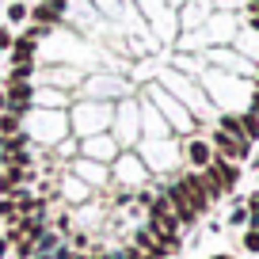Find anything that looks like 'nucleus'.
Here are the masks:
<instances>
[{
	"instance_id": "39448f33",
	"label": "nucleus",
	"mask_w": 259,
	"mask_h": 259,
	"mask_svg": "<svg viewBox=\"0 0 259 259\" xmlns=\"http://www.w3.org/2000/svg\"><path fill=\"white\" fill-rule=\"evenodd\" d=\"M179 187L187 191V198H191V206H194L198 213H206V210H210V194H206L202 176H198V171H187V176L179 179Z\"/></svg>"
},
{
	"instance_id": "1a4fd4ad",
	"label": "nucleus",
	"mask_w": 259,
	"mask_h": 259,
	"mask_svg": "<svg viewBox=\"0 0 259 259\" xmlns=\"http://www.w3.org/2000/svg\"><path fill=\"white\" fill-rule=\"evenodd\" d=\"M8 61L16 65V61H38V42L34 38H27L23 31L12 38V50H8Z\"/></svg>"
},
{
	"instance_id": "bb28decb",
	"label": "nucleus",
	"mask_w": 259,
	"mask_h": 259,
	"mask_svg": "<svg viewBox=\"0 0 259 259\" xmlns=\"http://www.w3.org/2000/svg\"><path fill=\"white\" fill-rule=\"evenodd\" d=\"M221 8H236V0H221Z\"/></svg>"
},
{
	"instance_id": "6e6552de",
	"label": "nucleus",
	"mask_w": 259,
	"mask_h": 259,
	"mask_svg": "<svg viewBox=\"0 0 259 259\" xmlns=\"http://www.w3.org/2000/svg\"><path fill=\"white\" fill-rule=\"evenodd\" d=\"M80 149H84V156H88V160H99V164L114 156V141L107 138V134H92V138H84Z\"/></svg>"
},
{
	"instance_id": "9b49d317",
	"label": "nucleus",
	"mask_w": 259,
	"mask_h": 259,
	"mask_svg": "<svg viewBox=\"0 0 259 259\" xmlns=\"http://www.w3.org/2000/svg\"><path fill=\"white\" fill-rule=\"evenodd\" d=\"M19 171H23V168H0V198H12V194L23 187Z\"/></svg>"
},
{
	"instance_id": "9d476101",
	"label": "nucleus",
	"mask_w": 259,
	"mask_h": 259,
	"mask_svg": "<svg viewBox=\"0 0 259 259\" xmlns=\"http://www.w3.org/2000/svg\"><path fill=\"white\" fill-rule=\"evenodd\" d=\"M187 160H191L194 168L202 171L206 164L213 160V149H210V141H187Z\"/></svg>"
},
{
	"instance_id": "dca6fc26",
	"label": "nucleus",
	"mask_w": 259,
	"mask_h": 259,
	"mask_svg": "<svg viewBox=\"0 0 259 259\" xmlns=\"http://www.w3.org/2000/svg\"><path fill=\"white\" fill-rule=\"evenodd\" d=\"M23 130V118L12 111H0V138H12V134H19Z\"/></svg>"
},
{
	"instance_id": "6ab92c4d",
	"label": "nucleus",
	"mask_w": 259,
	"mask_h": 259,
	"mask_svg": "<svg viewBox=\"0 0 259 259\" xmlns=\"http://www.w3.org/2000/svg\"><path fill=\"white\" fill-rule=\"evenodd\" d=\"M0 221H8V225H16V221H19V210H16L12 198H0Z\"/></svg>"
},
{
	"instance_id": "423d86ee",
	"label": "nucleus",
	"mask_w": 259,
	"mask_h": 259,
	"mask_svg": "<svg viewBox=\"0 0 259 259\" xmlns=\"http://www.w3.org/2000/svg\"><path fill=\"white\" fill-rule=\"evenodd\" d=\"M69 103H73V92H61V88L42 84V88H34V103L31 107H42V111H46V107H57V111H61V107H69Z\"/></svg>"
},
{
	"instance_id": "f03ea898",
	"label": "nucleus",
	"mask_w": 259,
	"mask_h": 259,
	"mask_svg": "<svg viewBox=\"0 0 259 259\" xmlns=\"http://www.w3.org/2000/svg\"><path fill=\"white\" fill-rule=\"evenodd\" d=\"M111 118H114V107L107 103V99H80V103H73V111H69V122H73V130L80 138L103 134V126H111Z\"/></svg>"
},
{
	"instance_id": "4be33fe9",
	"label": "nucleus",
	"mask_w": 259,
	"mask_h": 259,
	"mask_svg": "<svg viewBox=\"0 0 259 259\" xmlns=\"http://www.w3.org/2000/svg\"><path fill=\"white\" fill-rule=\"evenodd\" d=\"M88 183H76V179H69V198H88Z\"/></svg>"
},
{
	"instance_id": "393cba45",
	"label": "nucleus",
	"mask_w": 259,
	"mask_h": 259,
	"mask_svg": "<svg viewBox=\"0 0 259 259\" xmlns=\"http://www.w3.org/2000/svg\"><path fill=\"white\" fill-rule=\"evenodd\" d=\"M251 114H259V88L251 92Z\"/></svg>"
},
{
	"instance_id": "2eb2a0df",
	"label": "nucleus",
	"mask_w": 259,
	"mask_h": 259,
	"mask_svg": "<svg viewBox=\"0 0 259 259\" xmlns=\"http://www.w3.org/2000/svg\"><path fill=\"white\" fill-rule=\"evenodd\" d=\"M27 16H31V4H23V0H12L8 4V27H23Z\"/></svg>"
},
{
	"instance_id": "aec40b11",
	"label": "nucleus",
	"mask_w": 259,
	"mask_h": 259,
	"mask_svg": "<svg viewBox=\"0 0 259 259\" xmlns=\"http://www.w3.org/2000/svg\"><path fill=\"white\" fill-rule=\"evenodd\" d=\"M12 251H16V259H31L34 255V240H27V236H23V240L12 244Z\"/></svg>"
},
{
	"instance_id": "cd10ccee",
	"label": "nucleus",
	"mask_w": 259,
	"mask_h": 259,
	"mask_svg": "<svg viewBox=\"0 0 259 259\" xmlns=\"http://www.w3.org/2000/svg\"><path fill=\"white\" fill-rule=\"evenodd\" d=\"M210 259H233V255H210Z\"/></svg>"
},
{
	"instance_id": "412c9836",
	"label": "nucleus",
	"mask_w": 259,
	"mask_h": 259,
	"mask_svg": "<svg viewBox=\"0 0 259 259\" xmlns=\"http://www.w3.org/2000/svg\"><path fill=\"white\" fill-rule=\"evenodd\" d=\"M12 38H16V31H12L8 23H0V57H4V54L12 50Z\"/></svg>"
},
{
	"instance_id": "a878e982",
	"label": "nucleus",
	"mask_w": 259,
	"mask_h": 259,
	"mask_svg": "<svg viewBox=\"0 0 259 259\" xmlns=\"http://www.w3.org/2000/svg\"><path fill=\"white\" fill-rule=\"evenodd\" d=\"M248 225H251V229H259V213H248Z\"/></svg>"
},
{
	"instance_id": "f257e3e1",
	"label": "nucleus",
	"mask_w": 259,
	"mask_h": 259,
	"mask_svg": "<svg viewBox=\"0 0 259 259\" xmlns=\"http://www.w3.org/2000/svg\"><path fill=\"white\" fill-rule=\"evenodd\" d=\"M23 130H27V138H31V145H61L65 134H69V114L31 107L27 118H23Z\"/></svg>"
},
{
	"instance_id": "f3484780",
	"label": "nucleus",
	"mask_w": 259,
	"mask_h": 259,
	"mask_svg": "<svg viewBox=\"0 0 259 259\" xmlns=\"http://www.w3.org/2000/svg\"><path fill=\"white\" fill-rule=\"evenodd\" d=\"M76 176H84V179H92V183H99L103 179V168H99V160H76Z\"/></svg>"
},
{
	"instance_id": "5701e85b",
	"label": "nucleus",
	"mask_w": 259,
	"mask_h": 259,
	"mask_svg": "<svg viewBox=\"0 0 259 259\" xmlns=\"http://www.w3.org/2000/svg\"><path fill=\"white\" fill-rule=\"evenodd\" d=\"M244 248H248V251H259V229H248V233H244Z\"/></svg>"
},
{
	"instance_id": "7ed1b4c3",
	"label": "nucleus",
	"mask_w": 259,
	"mask_h": 259,
	"mask_svg": "<svg viewBox=\"0 0 259 259\" xmlns=\"http://www.w3.org/2000/svg\"><path fill=\"white\" fill-rule=\"evenodd\" d=\"M210 149H213V156H221V160H233V164H240V160H248V153H251V141L233 138V134H225V130H213Z\"/></svg>"
},
{
	"instance_id": "ddd939ff",
	"label": "nucleus",
	"mask_w": 259,
	"mask_h": 259,
	"mask_svg": "<svg viewBox=\"0 0 259 259\" xmlns=\"http://www.w3.org/2000/svg\"><path fill=\"white\" fill-rule=\"evenodd\" d=\"M34 73H38V61H16L8 69V76H4V84H12V80H34Z\"/></svg>"
},
{
	"instance_id": "0eeeda50",
	"label": "nucleus",
	"mask_w": 259,
	"mask_h": 259,
	"mask_svg": "<svg viewBox=\"0 0 259 259\" xmlns=\"http://www.w3.org/2000/svg\"><path fill=\"white\" fill-rule=\"evenodd\" d=\"M206 168L213 171V179L221 183V191H233V187L240 183V168H236L233 160H221V156H213V160L206 164Z\"/></svg>"
},
{
	"instance_id": "a211bd4d",
	"label": "nucleus",
	"mask_w": 259,
	"mask_h": 259,
	"mask_svg": "<svg viewBox=\"0 0 259 259\" xmlns=\"http://www.w3.org/2000/svg\"><path fill=\"white\" fill-rule=\"evenodd\" d=\"M23 34H27V38H34V42H42V38H54V27H46V23H27L23 27Z\"/></svg>"
},
{
	"instance_id": "b1692460",
	"label": "nucleus",
	"mask_w": 259,
	"mask_h": 259,
	"mask_svg": "<svg viewBox=\"0 0 259 259\" xmlns=\"http://www.w3.org/2000/svg\"><path fill=\"white\" fill-rule=\"evenodd\" d=\"M229 221H233V225H244V221H248V206H236V210L229 213Z\"/></svg>"
},
{
	"instance_id": "4468645a",
	"label": "nucleus",
	"mask_w": 259,
	"mask_h": 259,
	"mask_svg": "<svg viewBox=\"0 0 259 259\" xmlns=\"http://www.w3.org/2000/svg\"><path fill=\"white\" fill-rule=\"evenodd\" d=\"M236 118H240V134H244V141H259V114L244 111V114H236Z\"/></svg>"
},
{
	"instance_id": "20e7f679",
	"label": "nucleus",
	"mask_w": 259,
	"mask_h": 259,
	"mask_svg": "<svg viewBox=\"0 0 259 259\" xmlns=\"http://www.w3.org/2000/svg\"><path fill=\"white\" fill-rule=\"evenodd\" d=\"M46 84L50 88H61V92H80V65H61V61H50L46 65Z\"/></svg>"
},
{
	"instance_id": "f8f14e48",
	"label": "nucleus",
	"mask_w": 259,
	"mask_h": 259,
	"mask_svg": "<svg viewBox=\"0 0 259 259\" xmlns=\"http://www.w3.org/2000/svg\"><path fill=\"white\" fill-rule=\"evenodd\" d=\"M61 244V233H54V229H42L38 236H34V255H54V248Z\"/></svg>"
}]
</instances>
